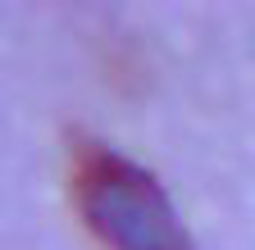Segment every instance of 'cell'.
Listing matches in <instances>:
<instances>
[{
	"label": "cell",
	"instance_id": "6da1fadb",
	"mask_svg": "<svg viewBox=\"0 0 255 250\" xmlns=\"http://www.w3.org/2000/svg\"><path fill=\"white\" fill-rule=\"evenodd\" d=\"M73 200L110 250H191L178 209L159 182L114 150L82 146L73 160Z\"/></svg>",
	"mask_w": 255,
	"mask_h": 250
}]
</instances>
